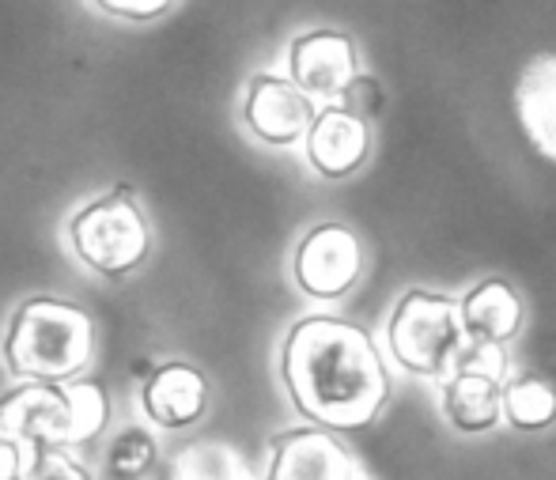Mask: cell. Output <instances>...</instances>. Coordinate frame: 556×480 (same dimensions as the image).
Instances as JSON below:
<instances>
[{
    "label": "cell",
    "instance_id": "52a82bcc",
    "mask_svg": "<svg viewBox=\"0 0 556 480\" xmlns=\"http://www.w3.org/2000/svg\"><path fill=\"white\" fill-rule=\"evenodd\" d=\"M247 125L254 137L265 144H295L307 137L311 122H315V99L292 80V76H273L257 73L247 91Z\"/></svg>",
    "mask_w": 556,
    "mask_h": 480
},
{
    "label": "cell",
    "instance_id": "6da1fadb",
    "mask_svg": "<svg viewBox=\"0 0 556 480\" xmlns=\"http://www.w3.org/2000/svg\"><path fill=\"white\" fill-rule=\"evenodd\" d=\"M280 367L295 408L330 431H364L390 397L371 333L330 314H311L288 333Z\"/></svg>",
    "mask_w": 556,
    "mask_h": 480
},
{
    "label": "cell",
    "instance_id": "d6986e66",
    "mask_svg": "<svg viewBox=\"0 0 556 480\" xmlns=\"http://www.w3.org/2000/svg\"><path fill=\"white\" fill-rule=\"evenodd\" d=\"M106 15H117V20H155V15L167 12L175 0H96Z\"/></svg>",
    "mask_w": 556,
    "mask_h": 480
},
{
    "label": "cell",
    "instance_id": "5bb4252c",
    "mask_svg": "<svg viewBox=\"0 0 556 480\" xmlns=\"http://www.w3.org/2000/svg\"><path fill=\"white\" fill-rule=\"evenodd\" d=\"M462 326L469 341L507 344L522 326V299L507 280H484L462 303Z\"/></svg>",
    "mask_w": 556,
    "mask_h": 480
},
{
    "label": "cell",
    "instance_id": "9a60e30c",
    "mask_svg": "<svg viewBox=\"0 0 556 480\" xmlns=\"http://www.w3.org/2000/svg\"><path fill=\"white\" fill-rule=\"evenodd\" d=\"M504 416L519 431H542L556 420V382L522 375L504 386Z\"/></svg>",
    "mask_w": 556,
    "mask_h": 480
},
{
    "label": "cell",
    "instance_id": "3957f363",
    "mask_svg": "<svg viewBox=\"0 0 556 480\" xmlns=\"http://www.w3.org/2000/svg\"><path fill=\"white\" fill-rule=\"evenodd\" d=\"M106 390L99 382H42L27 379L0 397V431L35 446H76L106 428Z\"/></svg>",
    "mask_w": 556,
    "mask_h": 480
},
{
    "label": "cell",
    "instance_id": "4fadbf2b",
    "mask_svg": "<svg viewBox=\"0 0 556 480\" xmlns=\"http://www.w3.org/2000/svg\"><path fill=\"white\" fill-rule=\"evenodd\" d=\"M443 408L458 431H489L504 416V379L473 367H454L443 386Z\"/></svg>",
    "mask_w": 556,
    "mask_h": 480
},
{
    "label": "cell",
    "instance_id": "2e32d148",
    "mask_svg": "<svg viewBox=\"0 0 556 480\" xmlns=\"http://www.w3.org/2000/svg\"><path fill=\"white\" fill-rule=\"evenodd\" d=\"M160 451H155V439L144 428H129L114 439L111 446V469L117 477H140L155 466Z\"/></svg>",
    "mask_w": 556,
    "mask_h": 480
},
{
    "label": "cell",
    "instance_id": "e0dca14e",
    "mask_svg": "<svg viewBox=\"0 0 556 480\" xmlns=\"http://www.w3.org/2000/svg\"><path fill=\"white\" fill-rule=\"evenodd\" d=\"M23 477L30 480H88L91 473L76 458H68L65 446H35L30 462L23 466Z\"/></svg>",
    "mask_w": 556,
    "mask_h": 480
},
{
    "label": "cell",
    "instance_id": "ac0fdd59",
    "mask_svg": "<svg viewBox=\"0 0 556 480\" xmlns=\"http://www.w3.org/2000/svg\"><path fill=\"white\" fill-rule=\"evenodd\" d=\"M341 106L352 110V114H359L364 122H371V117L382 114V106H387V96H382L379 80H371V76H352V84L341 91Z\"/></svg>",
    "mask_w": 556,
    "mask_h": 480
},
{
    "label": "cell",
    "instance_id": "7a4b0ae2",
    "mask_svg": "<svg viewBox=\"0 0 556 480\" xmlns=\"http://www.w3.org/2000/svg\"><path fill=\"white\" fill-rule=\"evenodd\" d=\"M91 352H96V326L88 311L50 295L27 299L4 337V364L15 379H76L91 364Z\"/></svg>",
    "mask_w": 556,
    "mask_h": 480
},
{
    "label": "cell",
    "instance_id": "8fae6325",
    "mask_svg": "<svg viewBox=\"0 0 556 480\" xmlns=\"http://www.w3.org/2000/svg\"><path fill=\"white\" fill-rule=\"evenodd\" d=\"M140 401H144V413L152 424L167 431L190 428L205 416L208 408V382L198 367L190 364H163L148 375L144 390H140Z\"/></svg>",
    "mask_w": 556,
    "mask_h": 480
},
{
    "label": "cell",
    "instance_id": "ba28073f",
    "mask_svg": "<svg viewBox=\"0 0 556 480\" xmlns=\"http://www.w3.org/2000/svg\"><path fill=\"white\" fill-rule=\"evenodd\" d=\"M288 68L311 99H337L359 73L356 42L337 30H311L292 42Z\"/></svg>",
    "mask_w": 556,
    "mask_h": 480
},
{
    "label": "cell",
    "instance_id": "ffe728a7",
    "mask_svg": "<svg viewBox=\"0 0 556 480\" xmlns=\"http://www.w3.org/2000/svg\"><path fill=\"white\" fill-rule=\"evenodd\" d=\"M23 446H20V439H12V435H4L0 431V480H15V477H23Z\"/></svg>",
    "mask_w": 556,
    "mask_h": 480
},
{
    "label": "cell",
    "instance_id": "30bf717a",
    "mask_svg": "<svg viewBox=\"0 0 556 480\" xmlns=\"http://www.w3.org/2000/svg\"><path fill=\"white\" fill-rule=\"evenodd\" d=\"M371 152V129L359 114L344 106H326L307 129V155L326 178H344L364 167Z\"/></svg>",
    "mask_w": 556,
    "mask_h": 480
},
{
    "label": "cell",
    "instance_id": "5b68a950",
    "mask_svg": "<svg viewBox=\"0 0 556 480\" xmlns=\"http://www.w3.org/2000/svg\"><path fill=\"white\" fill-rule=\"evenodd\" d=\"M458 314L446 295L435 291H409L402 295V303L394 306V318H390V352L394 359L413 375H428V379H440L451 367V356L458 349Z\"/></svg>",
    "mask_w": 556,
    "mask_h": 480
},
{
    "label": "cell",
    "instance_id": "277c9868",
    "mask_svg": "<svg viewBox=\"0 0 556 480\" xmlns=\"http://www.w3.org/2000/svg\"><path fill=\"white\" fill-rule=\"evenodd\" d=\"M68 242L88 269L122 280L152 254V227L129 186H114L106 197L80 209L68 224Z\"/></svg>",
    "mask_w": 556,
    "mask_h": 480
},
{
    "label": "cell",
    "instance_id": "8992f818",
    "mask_svg": "<svg viewBox=\"0 0 556 480\" xmlns=\"http://www.w3.org/2000/svg\"><path fill=\"white\" fill-rule=\"evenodd\" d=\"M364 250L359 239L341 224H318L295 250V280L307 295L337 299L359 280Z\"/></svg>",
    "mask_w": 556,
    "mask_h": 480
},
{
    "label": "cell",
    "instance_id": "7c38bea8",
    "mask_svg": "<svg viewBox=\"0 0 556 480\" xmlns=\"http://www.w3.org/2000/svg\"><path fill=\"white\" fill-rule=\"evenodd\" d=\"M515 114L530 148L556 163V53L534 58L515 84Z\"/></svg>",
    "mask_w": 556,
    "mask_h": 480
},
{
    "label": "cell",
    "instance_id": "9c48e42d",
    "mask_svg": "<svg viewBox=\"0 0 556 480\" xmlns=\"http://www.w3.org/2000/svg\"><path fill=\"white\" fill-rule=\"evenodd\" d=\"M273 480H352L359 466L330 435V428H295L273 443Z\"/></svg>",
    "mask_w": 556,
    "mask_h": 480
}]
</instances>
